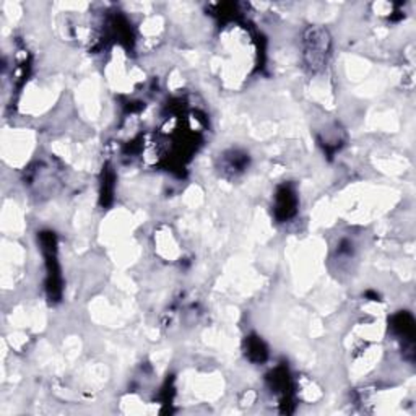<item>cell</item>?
I'll use <instances>...</instances> for the list:
<instances>
[{
	"mask_svg": "<svg viewBox=\"0 0 416 416\" xmlns=\"http://www.w3.org/2000/svg\"><path fill=\"white\" fill-rule=\"evenodd\" d=\"M304 43V57L308 66L313 68V70H317V68L326 66L328 48H330V38H328L327 31L321 28L309 30L308 34H306Z\"/></svg>",
	"mask_w": 416,
	"mask_h": 416,
	"instance_id": "1",
	"label": "cell"
},
{
	"mask_svg": "<svg viewBox=\"0 0 416 416\" xmlns=\"http://www.w3.org/2000/svg\"><path fill=\"white\" fill-rule=\"evenodd\" d=\"M277 210L283 212V217H291L295 213V197L288 189H283L278 194V202H277Z\"/></svg>",
	"mask_w": 416,
	"mask_h": 416,
	"instance_id": "2",
	"label": "cell"
}]
</instances>
